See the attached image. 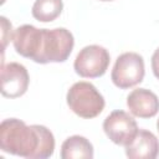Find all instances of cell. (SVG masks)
Listing matches in <instances>:
<instances>
[{"instance_id":"obj_1","label":"cell","mask_w":159,"mask_h":159,"mask_svg":"<svg viewBox=\"0 0 159 159\" xmlns=\"http://www.w3.org/2000/svg\"><path fill=\"white\" fill-rule=\"evenodd\" d=\"M12 45L20 56L36 63H60L70 57L75 39L72 32L65 27L48 30L25 24L14 31Z\"/></svg>"},{"instance_id":"obj_2","label":"cell","mask_w":159,"mask_h":159,"mask_svg":"<svg viewBox=\"0 0 159 159\" xmlns=\"http://www.w3.org/2000/svg\"><path fill=\"white\" fill-rule=\"evenodd\" d=\"M0 148L27 159H47L53 155L55 137L45 125H27L21 119L7 118L0 124Z\"/></svg>"},{"instance_id":"obj_3","label":"cell","mask_w":159,"mask_h":159,"mask_svg":"<svg viewBox=\"0 0 159 159\" xmlns=\"http://www.w3.org/2000/svg\"><path fill=\"white\" fill-rule=\"evenodd\" d=\"M66 102L70 109L78 117L91 119L102 113L106 101L99 91L86 81L73 83L66 94Z\"/></svg>"},{"instance_id":"obj_4","label":"cell","mask_w":159,"mask_h":159,"mask_svg":"<svg viewBox=\"0 0 159 159\" xmlns=\"http://www.w3.org/2000/svg\"><path fill=\"white\" fill-rule=\"evenodd\" d=\"M144 75L143 57L137 52H124L117 57L111 72V80L116 87L128 89L142 83Z\"/></svg>"},{"instance_id":"obj_5","label":"cell","mask_w":159,"mask_h":159,"mask_svg":"<svg viewBox=\"0 0 159 159\" xmlns=\"http://www.w3.org/2000/svg\"><path fill=\"white\" fill-rule=\"evenodd\" d=\"M109 52L99 45L84 46L76 56L73 62L75 72L83 78L102 77L109 66Z\"/></svg>"},{"instance_id":"obj_6","label":"cell","mask_w":159,"mask_h":159,"mask_svg":"<svg viewBox=\"0 0 159 159\" xmlns=\"http://www.w3.org/2000/svg\"><path fill=\"white\" fill-rule=\"evenodd\" d=\"M103 130L111 142L117 145L127 147L135 138L139 128L135 119L129 113L117 109L106 117Z\"/></svg>"},{"instance_id":"obj_7","label":"cell","mask_w":159,"mask_h":159,"mask_svg":"<svg viewBox=\"0 0 159 159\" xmlns=\"http://www.w3.org/2000/svg\"><path fill=\"white\" fill-rule=\"evenodd\" d=\"M30 84V76L26 67L19 62L1 65V94L6 98L24 96Z\"/></svg>"},{"instance_id":"obj_8","label":"cell","mask_w":159,"mask_h":159,"mask_svg":"<svg viewBox=\"0 0 159 159\" xmlns=\"http://www.w3.org/2000/svg\"><path fill=\"white\" fill-rule=\"evenodd\" d=\"M127 107L134 117L153 118L159 112V98L150 89L137 88L127 96Z\"/></svg>"},{"instance_id":"obj_9","label":"cell","mask_w":159,"mask_h":159,"mask_svg":"<svg viewBox=\"0 0 159 159\" xmlns=\"http://www.w3.org/2000/svg\"><path fill=\"white\" fill-rule=\"evenodd\" d=\"M125 155L130 159H155L159 155V140L152 132L139 129L125 147Z\"/></svg>"},{"instance_id":"obj_10","label":"cell","mask_w":159,"mask_h":159,"mask_svg":"<svg viewBox=\"0 0 159 159\" xmlns=\"http://www.w3.org/2000/svg\"><path fill=\"white\" fill-rule=\"evenodd\" d=\"M94 149L92 143L82 135H71L61 145L62 159H92Z\"/></svg>"},{"instance_id":"obj_11","label":"cell","mask_w":159,"mask_h":159,"mask_svg":"<svg viewBox=\"0 0 159 159\" xmlns=\"http://www.w3.org/2000/svg\"><path fill=\"white\" fill-rule=\"evenodd\" d=\"M62 10V0H35L31 14L40 22H51L61 15Z\"/></svg>"},{"instance_id":"obj_12","label":"cell","mask_w":159,"mask_h":159,"mask_svg":"<svg viewBox=\"0 0 159 159\" xmlns=\"http://www.w3.org/2000/svg\"><path fill=\"white\" fill-rule=\"evenodd\" d=\"M1 20V41H2V50H5L7 42L12 40L14 37V31H12V25L5 16L0 17Z\"/></svg>"},{"instance_id":"obj_13","label":"cell","mask_w":159,"mask_h":159,"mask_svg":"<svg viewBox=\"0 0 159 159\" xmlns=\"http://www.w3.org/2000/svg\"><path fill=\"white\" fill-rule=\"evenodd\" d=\"M152 70L157 80H159V47L154 51L152 56Z\"/></svg>"},{"instance_id":"obj_14","label":"cell","mask_w":159,"mask_h":159,"mask_svg":"<svg viewBox=\"0 0 159 159\" xmlns=\"http://www.w3.org/2000/svg\"><path fill=\"white\" fill-rule=\"evenodd\" d=\"M157 130L159 132V118H158V120H157Z\"/></svg>"},{"instance_id":"obj_15","label":"cell","mask_w":159,"mask_h":159,"mask_svg":"<svg viewBox=\"0 0 159 159\" xmlns=\"http://www.w3.org/2000/svg\"><path fill=\"white\" fill-rule=\"evenodd\" d=\"M99 1H113V0H99Z\"/></svg>"}]
</instances>
